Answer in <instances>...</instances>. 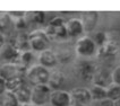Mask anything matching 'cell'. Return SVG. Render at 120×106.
Wrapping results in <instances>:
<instances>
[{
    "mask_svg": "<svg viewBox=\"0 0 120 106\" xmlns=\"http://www.w3.org/2000/svg\"><path fill=\"white\" fill-rule=\"evenodd\" d=\"M49 77H50V71L49 69L42 67L41 64H33L26 71V76L25 78L27 81L33 85H48L49 81Z\"/></svg>",
    "mask_w": 120,
    "mask_h": 106,
    "instance_id": "obj_1",
    "label": "cell"
},
{
    "mask_svg": "<svg viewBox=\"0 0 120 106\" xmlns=\"http://www.w3.org/2000/svg\"><path fill=\"white\" fill-rule=\"evenodd\" d=\"M28 42L31 51L40 53L49 49L51 40L44 29H34L28 34Z\"/></svg>",
    "mask_w": 120,
    "mask_h": 106,
    "instance_id": "obj_2",
    "label": "cell"
},
{
    "mask_svg": "<svg viewBox=\"0 0 120 106\" xmlns=\"http://www.w3.org/2000/svg\"><path fill=\"white\" fill-rule=\"evenodd\" d=\"M27 69L18 62H6L0 67V77L7 81L17 78H25Z\"/></svg>",
    "mask_w": 120,
    "mask_h": 106,
    "instance_id": "obj_3",
    "label": "cell"
},
{
    "mask_svg": "<svg viewBox=\"0 0 120 106\" xmlns=\"http://www.w3.org/2000/svg\"><path fill=\"white\" fill-rule=\"evenodd\" d=\"M96 50H98L96 44L88 35H82L75 43V51L79 57L83 58H90L96 54Z\"/></svg>",
    "mask_w": 120,
    "mask_h": 106,
    "instance_id": "obj_4",
    "label": "cell"
},
{
    "mask_svg": "<svg viewBox=\"0 0 120 106\" xmlns=\"http://www.w3.org/2000/svg\"><path fill=\"white\" fill-rule=\"evenodd\" d=\"M52 89L48 85L33 86L31 92V104L34 106H43L50 102Z\"/></svg>",
    "mask_w": 120,
    "mask_h": 106,
    "instance_id": "obj_5",
    "label": "cell"
},
{
    "mask_svg": "<svg viewBox=\"0 0 120 106\" xmlns=\"http://www.w3.org/2000/svg\"><path fill=\"white\" fill-rule=\"evenodd\" d=\"M75 68H76V73L78 74V77L85 81H92L94 74L99 69L98 64L91 60L79 61Z\"/></svg>",
    "mask_w": 120,
    "mask_h": 106,
    "instance_id": "obj_6",
    "label": "cell"
},
{
    "mask_svg": "<svg viewBox=\"0 0 120 106\" xmlns=\"http://www.w3.org/2000/svg\"><path fill=\"white\" fill-rule=\"evenodd\" d=\"M73 106H88L92 102L90 90L86 88H74L70 92Z\"/></svg>",
    "mask_w": 120,
    "mask_h": 106,
    "instance_id": "obj_7",
    "label": "cell"
},
{
    "mask_svg": "<svg viewBox=\"0 0 120 106\" xmlns=\"http://www.w3.org/2000/svg\"><path fill=\"white\" fill-rule=\"evenodd\" d=\"M118 44L113 42V41L108 40L103 45L98 47L96 50V58L101 60H109V59H113L114 57L118 53Z\"/></svg>",
    "mask_w": 120,
    "mask_h": 106,
    "instance_id": "obj_8",
    "label": "cell"
},
{
    "mask_svg": "<svg viewBox=\"0 0 120 106\" xmlns=\"http://www.w3.org/2000/svg\"><path fill=\"white\" fill-rule=\"evenodd\" d=\"M49 103L52 106H70V104H71L70 93L62 90V89L52 90Z\"/></svg>",
    "mask_w": 120,
    "mask_h": 106,
    "instance_id": "obj_9",
    "label": "cell"
},
{
    "mask_svg": "<svg viewBox=\"0 0 120 106\" xmlns=\"http://www.w3.org/2000/svg\"><path fill=\"white\" fill-rule=\"evenodd\" d=\"M38 59H39V64H41L42 67H44V68H47V69L53 68V67H56L57 63H58L57 54H56L52 50H50V49L40 52Z\"/></svg>",
    "mask_w": 120,
    "mask_h": 106,
    "instance_id": "obj_10",
    "label": "cell"
},
{
    "mask_svg": "<svg viewBox=\"0 0 120 106\" xmlns=\"http://www.w3.org/2000/svg\"><path fill=\"white\" fill-rule=\"evenodd\" d=\"M79 19L83 24L84 32H92L94 31V28L98 24L99 13L98 11H85V13H83Z\"/></svg>",
    "mask_w": 120,
    "mask_h": 106,
    "instance_id": "obj_11",
    "label": "cell"
},
{
    "mask_svg": "<svg viewBox=\"0 0 120 106\" xmlns=\"http://www.w3.org/2000/svg\"><path fill=\"white\" fill-rule=\"evenodd\" d=\"M66 29L69 37H80L84 33V27L79 18H70L67 20Z\"/></svg>",
    "mask_w": 120,
    "mask_h": 106,
    "instance_id": "obj_12",
    "label": "cell"
},
{
    "mask_svg": "<svg viewBox=\"0 0 120 106\" xmlns=\"http://www.w3.org/2000/svg\"><path fill=\"white\" fill-rule=\"evenodd\" d=\"M20 52L11 43H6L2 49L0 50V57L1 59L6 60L7 62H16L18 60Z\"/></svg>",
    "mask_w": 120,
    "mask_h": 106,
    "instance_id": "obj_13",
    "label": "cell"
},
{
    "mask_svg": "<svg viewBox=\"0 0 120 106\" xmlns=\"http://www.w3.org/2000/svg\"><path fill=\"white\" fill-rule=\"evenodd\" d=\"M93 85L96 86H101L107 88L110 84H112V79H111V72H109L105 69H98L96 73L94 74L93 80H92Z\"/></svg>",
    "mask_w": 120,
    "mask_h": 106,
    "instance_id": "obj_14",
    "label": "cell"
},
{
    "mask_svg": "<svg viewBox=\"0 0 120 106\" xmlns=\"http://www.w3.org/2000/svg\"><path fill=\"white\" fill-rule=\"evenodd\" d=\"M14 46L16 47L19 52L24 51H30V42H28V34L25 33H18L13 37V40L10 42Z\"/></svg>",
    "mask_w": 120,
    "mask_h": 106,
    "instance_id": "obj_15",
    "label": "cell"
},
{
    "mask_svg": "<svg viewBox=\"0 0 120 106\" xmlns=\"http://www.w3.org/2000/svg\"><path fill=\"white\" fill-rule=\"evenodd\" d=\"M65 74L60 71H53L50 72L49 81H48V86L50 87L52 90H59L60 87L65 84Z\"/></svg>",
    "mask_w": 120,
    "mask_h": 106,
    "instance_id": "obj_16",
    "label": "cell"
},
{
    "mask_svg": "<svg viewBox=\"0 0 120 106\" xmlns=\"http://www.w3.org/2000/svg\"><path fill=\"white\" fill-rule=\"evenodd\" d=\"M14 26V20L9 13H0V33L7 34L11 31Z\"/></svg>",
    "mask_w": 120,
    "mask_h": 106,
    "instance_id": "obj_17",
    "label": "cell"
},
{
    "mask_svg": "<svg viewBox=\"0 0 120 106\" xmlns=\"http://www.w3.org/2000/svg\"><path fill=\"white\" fill-rule=\"evenodd\" d=\"M31 92H32V89L30 87H27V85L22 86L15 92V95H16V97H17L20 105L31 103Z\"/></svg>",
    "mask_w": 120,
    "mask_h": 106,
    "instance_id": "obj_18",
    "label": "cell"
},
{
    "mask_svg": "<svg viewBox=\"0 0 120 106\" xmlns=\"http://www.w3.org/2000/svg\"><path fill=\"white\" fill-rule=\"evenodd\" d=\"M0 106H20L15 93L6 90L0 95Z\"/></svg>",
    "mask_w": 120,
    "mask_h": 106,
    "instance_id": "obj_19",
    "label": "cell"
},
{
    "mask_svg": "<svg viewBox=\"0 0 120 106\" xmlns=\"http://www.w3.org/2000/svg\"><path fill=\"white\" fill-rule=\"evenodd\" d=\"M90 90V94H91V97H92V100H99L101 102L102 99L107 98V88L101 86H96V85H93V87Z\"/></svg>",
    "mask_w": 120,
    "mask_h": 106,
    "instance_id": "obj_20",
    "label": "cell"
},
{
    "mask_svg": "<svg viewBox=\"0 0 120 106\" xmlns=\"http://www.w3.org/2000/svg\"><path fill=\"white\" fill-rule=\"evenodd\" d=\"M25 18L28 23L43 24L45 20V13L44 11H30V13H26Z\"/></svg>",
    "mask_w": 120,
    "mask_h": 106,
    "instance_id": "obj_21",
    "label": "cell"
},
{
    "mask_svg": "<svg viewBox=\"0 0 120 106\" xmlns=\"http://www.w3.org/2000/svg\"><path fill=\"white\" fill-rule=\"evenodd\" d=\"M34 59V54L33 51H24V52H20L19 58H18V63L22 64L23 67H25L26 69H28L31 67V63Z\"/></svg>",
    "mask_w": 120,
    "mask_h": 106,
    "instance_id": "obj_22",
    "label": "cell"
},
{
    "mask_svg": "<svg viewBox=\"0 0 120 106\" xmlns=\"http://www.w3.org/2000/svg\"><path fill=\"white\" fill-rule=\"evenodd\" d=\"M107 97L110 99L114 100L119 99L120 98V86L119 85H116V84H110L107 87Z\"/></svg>",
    "mask_w": 120,
    "mask_h": 106,
    "instance_id": "obj_23",
    "label": "cell"
},
{
    "mask_svg": "<svg viewBox=\"0 0 120 106\" xmlns=\"http://www.w3.org/2000/svg\"><path fill=\"white\" fill-rule=\"evenodd\" d=\"M6 84H7V90L15 93L18 88L26 85V81H25V78H17V79L11 80V81H7Z\"/></svg>",
    "mask_w": 120,
    "mask_h": 106,
    "instance_id": "obj_24",
    "label": "cell"
},
{
    "mask_svg": "<svg viewBox=\"0 0 120 106\" xmlns=\"http://www.w3.org/2000/svg\"><path fill=\"white\" fill-rule=\"evenodd\" d=\"M92 37V40L94 41V43L96 44V46H101V45H103L105 42H107L109 39H108V35L105 32H95V33L91 36Z\"/></svg>",
    "mask_w": 120,
    "mask_h": 106,
    "instance_id": "obj_25",
    "label": "cell"
},
{
    "mask_svg": "<svg viewBox=\"0 0 120 106\" xmlns=\"http://www.w3.org/2000/svg\"><path fill=\"white\" fill-rule=\"evenodd\" d=\"M13 20H14V26L16 27L17 29H19V31L25 29L27 27V25H28V21L25 18V16L24 17H19V18H16V19H13Z\"/></svg>",
    "mask_w": 120,
    "mask_h": 106,
    "instance_id": "obj_26",
    "label": "cell"
},
{
    "mask_svg": "<svg viewBox=\"0 0 120 106\" xmlns=\"http://www.w3.org/2000/svg\"><path fill=\"white\" fill-rule=\"evenodd\" d=\"M111 79H112L113 84L120 86V64L114 67L113 70L111 71Z\"/></svg>",
    "mask_w": 120,
    "mask_h": 106,
    "instance_id": "obj_27",
    "label": "cell"
},
{
    "mask_svg": "<svg viewBox=\"0 0 120 106\" xmlns=\"http://www.w3.org/2000/svg\"><path fill=\"white\" fill-rule=\"evenodd\" d=\"M65 24H66V20L64 19L62 17L56 16V17H53L52 19L49 21L48 25H50V26H52V27H60V26H62V25H65Z\"/></svg>",
    "mask_w": 120,
    "mask_h": 106,
    "instance_id": "obj_28",
    "label": "cell"
},
{
    "mask_svg": "<svg viewBox=\"0 0 120 106\" xmlns=\"http://www.w3.org/2000/svg\"><path fill=\"white\" fill-rule=\"evenodd\" d=\"M100 106H114V102L110 98H104L100 102Z\"/></svg>",
    "mask_w": 120,
    "mask_h": 106,
    "instance_id": "obj_29",
    "label": "cell"
},
{
    "mask_svg": "<svg viewBox=\"0 0 120 106\" xmlns=\"http://www.w3.org/2000/svg\"><path fill=\"white\" fill-rule=\"evenodd\" d=\"M7 90V84H6V80L2 79L1 77H0V95L1 94H4L5 92Z\"/></svg>",
    "mask_w": 120,
    "mask_h": 106,
    "instance_id": "obj_30",
    "label": "cell"
},
{
    "mask_svg": "<svg viewBox=\"0 0 120 106\" xmlns=\"http://www.w3.org/2000/svg\"><path fill=\"white\" fill-rule=\"evenodd\" d=\"M6 44V37H5V35L4 34L0 33V50L2 49V46Z\"/></svg>",
    "mask_w": 120,
    "mask_h": 106,
    "instance_id": "obj_31",
    "label": "cell"
},
{
    "mask_svg": "<svg viewBox=\"0 0 120 106\" xmlns=\"http://www.w3.org/2000/svg\"><path fill=\"white\" fill-rule=\"evenodd\" d=\"M114 106H120V98L117 100H114Z\"/></svg>",
    "mask_w": 120,
    "mask_h": 106,
    "instance_id": "obj_32",
    "label": "cell"
},
{
    "mask_svg": "<svg viewBox=\"0 0 120 106\" xmlns=\"http://www.w3.org/2000/svg\"><path fill=\"white\" fill-rule=\"evenodd\" d=\"M20 106H34V105H32V104L30 103V104H24V105H20Z\"/></svg>",
    "mask_w": 120,
    "mask_h": 106,
    "instance_id": "obj_33",
    "label": "cell"
}]
</instances>
